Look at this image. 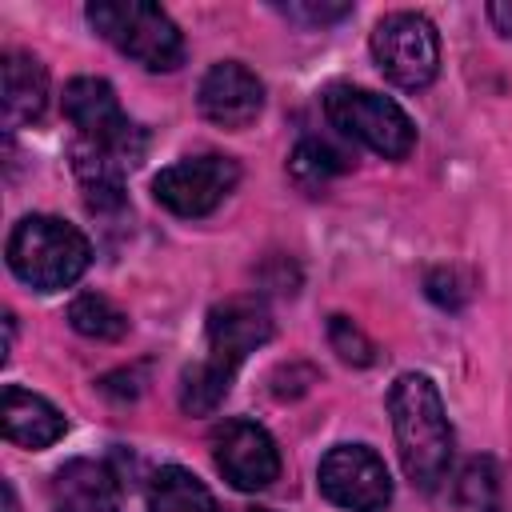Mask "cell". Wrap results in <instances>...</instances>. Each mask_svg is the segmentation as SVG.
I'll return each mask as SVG.
<instances>
[{"label": "cell", "mask_w": 512, "mask_h": 512, "mask_svg": "<svg viewBox=\"0 0 512 512\" xmlns=\"http://www.w3.org/2000/svg\"><path fill=\"white\" fill-rule=\"evenodd\" d=\"M272 340V312L256 296L220 300L204 320V356L180 372V408L188 416H208L228 396L236 368Z\"/></svg>", "instance_id": "1"}, {"label": "cell", "mask_w": 512, "mask_h": 512, "mask_svg": "<svg viewBox=\"0 0 512 512\" xmlns=\"http://www.w3.org/2000/svg\"><path fill=\"white\" fill-rule=\"evenodd\" d=\"M388 416L404 476L420 492H436L452 464V424L428 372H400L388 388Z\"/></svg>", "instance_id": "2"}, {"label": "cell", "mask_w": 512, "mask_h": 512, "mask_svg": "<svg viewBox=\"0 0 512 512\" xmlns=\"http://www.w3.org/2000/svg\"><path fill=\"white\" fill-rule=\"evenodd\" d=\"M4 256H8L12 276L28 284L32 292H60V288H72L88 272L92 244L76 224L32 212L16 220V228L8 232Z\"/></svg>", "instance_id": "3"}, {"label": "cell", "mask_w": 512, "mask_h": 512, "mask_svg": "<svg viewBox=\"0 0 512 512\" xmlns=\"http://www.w3.org/2000/svg\"><path fill=\"white\" fill-rule=\"evenodd\" d=\"M88 24L128 60L148 72H176L184 64V32L176 20L148 0H92Z\"/></svg>", "instance_id": "4"}, {"label": "cell", "mask_w": 512, "mask_h": 512, "mask_svg": "<svg viewBox=\"0 0 512 512\" xmlns=\"http://www.w3.org/2000/svg\"><path fill=\"white\" fill-rule=\"evenodd\" d=\"M324 116L340 136L364 144L368 152H376L384 160H404L416 144V128H412L408 112L392 96H380L372 88L332 84L324 92Z\"/></svg>", "instance_id": "5"}, {"label": "cell", "mask_w": 512, "mask_h": 512, "mask_svg": "<svg viewBox=\"0 0 512 512\" xmlns=\"http://www.w3.org/2000/svg\"><path fill=\"white\" fill-rule=\"evenodd\" d=\"M372 60L376 68L408 92H420L440 72V36L420 12H388L372 28Z\"/></svg>", "instance_id": "6"}, {"label": "cell", "mask_w": 512, "mask_h": 512, "mask_svg": "<svg viewBox=\"0 0 512 512\" xmlns=\"http://www.w3.org/2000/svg\"><path fill=\"white\" fill-rule=\"evenodd\" d=\"M236 184H240V164L232 156L204 152V156H184V160L160 168L152 176V196L172 216L200 220V216L216 212Z\"/></svg>", "instance_id": "7"}, {"label": "cell", "mask_w": 512, "mask_h": 512, "mask_svg": "<svg viewBox=\"0 0 512 512\" xmlns=\"http://www.w3.org/2000/svg\"><path fill=\"white\" fill-rule=\"evenodd\" d=\"M320 496L344 512H384L392 500V476L368 444H336L316 464Z\"/></svg>", "instance_id": "8"}, {"label": "cell", "mask_w": 512, "mask_h": 512, "mask_svg": "<svg viewBox=\"0 0 512 512\" xmlns=\"http://www.w3.org/2000/svg\"><path fill=\"white\" fill-rule=\"evenodd\" d=\"M212 460L220 476L240 492H260L280 476V452L264 424L232 416L212 432Z\"/></svg>", "instance_id": "9"}, {"label": "cell", "mask_w": 512, "mask_h": 512, "mask_svg": "<svg viewBox=\"0 0 512 512\" xmlns=\"http://www.w3.org/2000/svg\"><path fill=\"white\" fill-rule=\"evenodd\" d=\"M196 108L216 128L240 132L264 112V80L240 60H220L200 76Z\"/></svg>", "instance_id": "10"}, {"label": "cell", "mask_w": 512, "mask_h": 512, "mask_svg": "<svg viewBox=\"0 0 512 512\" xmlns=\"http://www.w3.org/2000/svg\"><path fill=\"white\" fill-rule=\"evenodd\" d=\"M44 108H48V68L24 48L4 52V60H0V120H4V128L8 132L28 128L44 116Z\"/></svg>", "instance_id": "11"}, {"label": "cell", "mask_w": 512, "mask_h": 512, "mask_svg": "<svg viewBox=\"0 0 512 512\" xmlns=\"http://www.w3.org/2000/svg\"><path fill=\"white\" fill-rule=\"evenodd\" d=\"M0 424H4V440H12L16 448H28V452L52 448L68 432L64 412L52 400H44L40 392H28L20 384L4 388V396H0Z\"/></svg>", "instance_id": "12"}, {"label": "cell", "mask_w": 512, "mask_h": 512, "mask_svg": "<svg viewBox=\"0 0 512 512\" xmlns=\"http://www.w3.org/2000/svg\"><path fill=\"white\" fill-rule=\"evenodd\" d=\"M52 512H124L120 484L108 464L96 460H68L52 472L48 484Z\"/></svg>", "instance_id": "13"}, {"label": "cell", "mask_w": 512, "mask_h": 512, "mask_svg": "<svg viewBox=\"0 0 512 512\" xmlns=\"http://www.w3.org/2000/svg\"><path fill=\"white\" fill-rule=\"evenodd\" d=\"M148 512H220V508L196 472L180 464H164L148 484Z\"/></svg>", "instance_id": "14"}, {"label": "cell", "mask_w": 512, "mask_h": 512, "mask_svg": "<svg viewBox=\"0 0 512 512\" xmlns=\"http://www.w3.org/2000/svg\"><path fill=\"white\" fill-rule=\"evenodd\" d=\"M456 512H504L500 468L492 456H472L456 476Z\"/></svg>", "instance_id": "15"}, {"label": "cell", "mask_w": 512, "mask_h": 512, "mask_svg": "<svg viewBox=\"0 0 512 512\" xmlns=\"http://www.w3.org/2000/svg\"><path fill=\"white\" fill-rule=\"evenodd\" d=\"M68 324L88 340H120V336H128V316L100 292H80L68 304Z\"/></svg>", "instance_id": "16"}, {"label": "cell", "mask_w": 512, "mask_h": 512, "mask_svg": "<svg viewBox=\"0 0 512 512\" xmlns=\"http://www.w3.org/2000/svg\"><path fill=\"white\" fill-rule=\"evenodd\" d=\"M344 168H348L344 152H336L328 140H316V136L300 140L296 152L288 156V172H292V180H296L300 188H308V192L324 188V184H328L332 176H340Z\"/></svg>", "instance_id": "17"}, {"label": "cell", "mask_w": 512, "mask_h": 512, "mask_svg": "<svg viewBox=\"0 0 512 512\" xmlns=\"http://www.w3.org/2000/svg\"><path fill=\"white\" fill-rule=\"evenodd\" d=\"M328 344H332V352L344 360V364H352V368H368L372 360H376V344L364 336V328L356 324V320H348V316H332L328 320Z\"/></svg>", "instance_id": "18"}, {"label": "cell", "mask_w": 512, "mask_h": 512, "mask_svg": "<svg viewBox=\"0 0 512 512\" xmlns=\"http://www.w3.org/2000/svg\"><path fill=\"white\" fill-rule=\"evenodd\" d=\"M424 292L432 296V304H440V308L456 312V308H464V304H468V296H472V276H468L464 268L440 264V268H432V272L424 276Z\"/></svg>", "instance_id": "19"}, {"label": "cell", "mask_w": 512, "mask_h": 512, "mask_svg": "<svg viewBox=\"0 0 512 512\" xmlns=\"http://www.w3.org/2000/svg\"><path fill=\"white\" fill-rule=\"evenodd\" d=\"M276 12H284L288 20L308 24V28H328L344 16H352V4L348 0H292V4H276Z\"/></svg>", "instance_id": "20"}, {"label": "cell", "mask_w": 512, "mask_h": 512, "mask_svg": "<svg viewBox=\"0 0 512 512\" xmlns=\"http://www.w3.org/2000/svg\"><path fill=\"white\" fill-rule=\"evenodd\" d=\"M488 20L496 24L500 36H512V4H488Z\"/></svg>", "instance_id": "21"}, {"label": "cell", "mask_w": 512, "mask_h": 512, "mask_svg": "<svg viewBox=\"0 0 512 512\" xmlns=\"http://www.w3.org/2000/svg\"><path fill=\"white\" fill-rule=\"evenodd\" d=\"M4 512H20V504H16V488H12V480H4Z\"/></svg>", "instance_id": "22"}, {"label": "cell", "mask_w": 512, "mask_h": 512, "mask_svg": "<svg viewBox=\"0 0 512 512\" xmlns=\"http://www.w3.org/2000/svg\"><path fill=\"white\" fill-rule=\"evenodd\" d=\"M248 512H268V508H248Z\"/></svg>", "instance_id": "23"}]
</instances>
